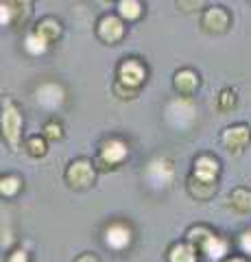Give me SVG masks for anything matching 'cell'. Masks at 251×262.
I'll use <instances>...</instances> for the list:
<instances>
[{
    "label": "cell",
    "instance_id": "1",
    "mask_svg": "<svg viewBox=\"0 0 251 262\" xmlns=\"http://www.w3.org/2000/svg\"><path fill=\"white\" fill-rule=\"evenodd\" d=\"M186 241L192 243L194 247L199 249V253H203V256L208 260H212V262H221V260H225L230 256L232 243L227 238H223L221 234H216L212 227L203 225V223L188 227Z\"/></svg>",
    "mask_w": 251,
    "mask_h": 262
},
{
    "label": "cell",
    "instance_id": "2",
    "mask_svg": "<svg viewBox=\"0 0 251 262\" xmlns=\"http://www.w3.org/2000/svg\"><path fill=\"white\" fill-rule=\"evenodd\" d=\"M129 158V142L120 136H107L99 144L94 164L99 170H114Z\"/></svg>",
    "mask_w": 251,
    "mask_h": 262
},
{
    "label": "cell",
    "instance_id": "3",
    "mask_svg": "<svg viewBox=\"0 0 251 262\" xmlns=\"http://www.w3.org/2000/svg\"><path fill=\"white\" fill-rule=\"evenodd\" d=\"M96 173H99V168H96V164L87 158H77L72 160L66 170H63V179H66V184L72 188V190H90V188L96 184Z\"/></svg>",
    "mask_w": 251,
    "mask_h": 262
},
{
    "label": "cell",
    "instance_id": "4",
    "mask_svg": "<svg viewBox=\"0 0 251 262\" xmlns=\"http://www.w3.org/2000/svg\"><path fill=\"white\" fill-rule=\"evenodd\" d=\"M147 79H149L147 63L138 59V57H125L116 68V83L131 88L135 92H140V88L147 83Z\"/></svg>",
    "mask_w": 251,
    "mask_h": 262
},
{
    "label": "cell",
    "instance_id": "5",
    "mask_svg": "<svg viewBox=\"0 0 251 262\" xmlns=\"http://www.w3.org/2000/svg\"><path fill=\"white\" fill-rule=\"evenodd\" d=\"M22 129H24V116L18 110V105L9 98L3 101V138L9 144V149H18L22 142Z\"/></svg>",
    "mask_w": 251,
    "mask_h": 262
},
{
    "label": "cell",
    "instance_id": "6",
    "mask_svg": "<svg viewBox=\"0 0 251 262\" xmlns=\"http://www.w3.org/2000/svg\"><path fill=\"white\" fill-rule=\"evenodd\" d=\"M133 243V229L125 219L109 221L103 229V245L114 253H123L131 247Z\"/></svg>",
    "mask_w": 251,
    "mask_h": 262
},
{
    "label": "cell",
    "instance_id": "7",
    "mask_svg": "<svg viewBox=\"0 0 251 262\" xmlns=\"http://www.w3.org/2000/svg\"><path fill=\"white\" fill-rule=\"evenodd\" d=\"M96 37L101 39L103 44L116 46L125 39L127 35V22L120 18L118 13H105L96 20Z\"/></svg>",
    "mask_w": 251,
    "mask_h": 262
},
{
    "label": "cell",
    "instance_id": "8",
    "mask_svg": "<svg viewBox=\"0 0 251 262\" xmlns=\"http://www.w3.org/2000/svg\"><path fill=\"white\" fill-rule=\"evenodd\" d=\"M33 13V0H0V24L24 27Z\"/></svg>",
    "mask_w": 251,
    "mask_h": 262
},
{
    "label": "cell",
    "instance_id": "9",
    "mask_svg": "<svg viewBox=\"0 0 251 262\" xmlns=\"http://www.w3.org/2000/svg\"><path fill=\"white\" fill-rule=\"evenodd\" d=\"M232 27V15L230 11L221 5L208 7V9L201 13V29L206 33H212V35H223L227 33Z\"/></svg>",
    "mask_w": 251,
    "mask_h": 262
},
{
    "label": "cell",
    "instance_id": "10",
    "mask_svg": "<svg viewBox=\"0 0 251 262\" xmlns=\"http://www.w3.org/2000/svg\"><path fill=\"white\" fill-rule=\"evenodd\" d=\"M144 177L147 182L155 188H168L175 177V166L168 158H153L147 164V170H144Z\"/></svg>",
    "mask_w": 251,
    "mask_h": 262
},
{
    "label": "cell",
    "instance_id": "11",
    "mask_svg": "<svg viewBox=\"0 0 251 262\" xmlns=\"http://www.w3.org/2000/svg\"><path fill=\"white\" fill-rule=\"evenodd\" d=\"M249 142H251V127L245 125V122L225 127L223 134H221V144L230 153H234V155H238V153L245 151Z\"/></svg>",
    "mask_w": 251,
    "mask_h": 262
},
{
    "label": "cell",
    "instance_id": "12",
    "mask_svg": "<svg viewBox=\"0 0 251 262\" xmlns=\"http://www.w3.org/2000/svg\"><path fill=\"white\" fill-rule=\"evenodd\" d=\"M35 101L39 107L55 112L66 103V90H63L57 81H46V83H42L35 90Z\"/></svg>",
    "mask_w": 251,
    "mask_h": 262
},
{
    "label": "cell",
    "instance_id": "13",
    "mask_svg": "<svg viewBox=\"0 0 251 262\" xmlns=\"http://www.w3.org/2000/svg\"><path fill=\"white\" fill-rule=\"evenodd\" d=\"M190 175L201 179V182L216 184L218 175H221V162H218V158H214V155H210V153H201L192 162V173Z\"/></svg>",
    "mask_w": 251,
    "mask_h": 262
},
{
    "label": "cell",
    "instance_id": "14",
    "mask_svg": "<svg viewBox=\"0 0 251 262\" xmlns=\"http://www.w3.org/2000/svg\"><path fill=\"white\" fill-rule=\"evenodd\" d=\"M199 85H201L199 72L192 68H179L173 75V90L179 94V98H192L197 94Z\"/></svg>",
    "mask_w": 251,
    "mask_h": 262
},
{
    "label": "cell",
    "instance_id": "15",
    "mask_svg": "<svg viewBox=\"0 0 251 262\" xmlns=\"http://www.w3.org/2000/svg\"><path fill=\"white\" fill-rule=\"evenodd\" d=\"M166 262H199V249L188 241H177L168 247Z\"/></svg>",
    "mask_w": 251,
    "mask_h": 262
},
{
    "label": "cell",
    "instance_id": "16",
    "mask_svg": "<svg viewBox=\"0 0 251 262\" xmlns=\"http://www.w3.org/2000/svg\"><path fill=\"white\" fill-rule=\"evenodd\" d=\"M186 190H188V194L194 201H210L216 194V184L201 182V179L190 175L188 179H186Z\"/></svg>",
    "mask_w": 251,
    "mask_h": 262
},
{
    "label": "cell",
    "instance_id": "17",
    "mask_svg": "<svg viewBox=\"0 0 251 262\" xmlns=\"http://www.w3.org/2000/svg\"><path fill=\"white\" fill-rule=\"evenodd\" d=\"M230 201V208L238 214H249L251 212V188H245V186H238L234 188L227 196Z\"/></svg>",
    "mask_w": 251,
    "mask_h": 262
},
{
    "label": "cell",
    "instance_id": "18",
    "mask_svg": "<svg viewBox=\"0 0 251 262\" xmlns=\"http://www.w3.org/2000/svg\"><path fill=\"white\" fill-rule=\"evenodd\" d=\"M116 13L127 24L129 22H138L144 15V5H142V0H118L116 3Z\"/></svg>",
    "mask_w": 251,
    "mask_h": 262
},
{
    "label": "cell",
    "instance_id": "19",
    "mask_svg": "<svg viewBox=\"0 0 251 262\" xmlns=\"http://www.w3.org/2000/svg\"><path fill=\"white\" fill-rule=\"evenodd\" d=\"M33 29H35L42 37H46L51 44H53V42H57V39L61 37V33H63L61 22H59L57 18H53V15H46V18H42Z\"/></svg>",
    "mask_w": 251,
    "mask_h": 262
},
{
    "label": "cell",
    "instance_id": "20",
    "mask_svg": "<svg viewBox=\"0 0 251 262\" xmlns=\"http://www.w3.org/2000/svg\"><path fill=\"white\" fill-rule=\"evenodd\" d=\"M48 46H51V42H48L46 37H42L35 29H31L27 35H24V42H22V48L27 51L31 57H39L44 55L48 51Z\"/></svg>",
    "mask_w": 251,
    "mask_h": 262
},
{
    "label": "cell",
    "instance_id": "21",
    "mask_svg": "<svg viewBox=\"0 0 251 262\" xmlns=\"http://www.w3.org/2000/svg\"><path fill=\"white\" fill-rule=\"evenodd\" d=\"M24 151H27L31 158H46L48 153V140L42 136V134H35V136H29L27 140H24Z\"/></svg>",
    "mask_w": 251,
    "mask_h": 262
},
{
    "label": "cell",
    "instance_id": "22",
    "mask_svg": "<svg viewBox=\"0 0 251 262\" xmlns=\"http://www.w3.org/2000/svg\"><path fill=\"white\" fill-rule=\"evenodd\" d=\"M20 190H22V179L15 173H7L0 177V194H3L5 199H13Z\"/></svg>",
    "mask_w": 251,
    "mask_h": 262
},
{
    "label": "cell",
    "instance_id": "23",
    "mask_svg": "<svg viewBox=\"0 0 251 262\" xmlns=\"http://www.w3.org/2000/svg\"><path fill=\"white\" fill-rule=\"evenodd\" d=\"M236 103H238V96H236V92H234L232 88H223L221 92H218V96H216L218 112H232L234 107H236Z\"/></svg>",
    "mask_w": 251,
    "mask_h": 262
},
{
    "label": "cell",
    "instance_id": "24",
    "mask_svg": "<svg viewBox=\"0 0 251 262\" xmlns=\"http://www.w3.org/2000/svg\"><path fill=\"white\" fill-rule=\"evenodd\" d=\"M42 136L46 138L48 142H57L63 138V125L57 120V118H48L42 127Z\"/></svg>",
    "mask_w": 251,
    "mask_h": 262
},
{
    "label": "cell",
    "instance_id": "25",
    "mask_svg": "<svg viewBox=\"0 0 251 262\" xmlns=\"http://www.w3.org/2000/svg\"><path fill=\"white\" fill-rule=\"evenodd\" d=\"M175 7L181 13H203L208 9V0H175Z\"/></svg>",
    "mask_w": 251,
    "mask_h": 262
},
{
    "label": "cell",
    "instance_id": "26",
    "mask_svg": "<svg viewBox=\"0 0 251 262\" xmlns=\"http://www.w3.org/2000/svg\"><path fill=\"white\" fill-rule=\"evenodd\" d=\"M236 247L242 256H251V229H242L236 238Z\"/></svg>",
    "mask_w": 251,
    "mask_h": 262
},
{
    "label": "cell",
    "instance_id": "27",
    "mask_svg": "<svg viewBox=\"0 0 251 262\" xmlns=\"http://www.w3.org/2000/svg\"><path fill=\"white\" fill-rule=\"evenodd\" d=\"M114 96L123 98V101H129V98H135L138 92H135V90H131V88H125V85H120V83H116V81H114Z\"/></svg>",
    "mask_w": 251,
    "mask_h": 262
},
{
    "label": "cell",
    "instance_id": "28",
    "mask_svg": "<svg viewBox=\"0 0 251 262\" xmlns=\"http://www.w3.org/2000/svg\"><path fill=\"white\" fill-rule=\"evenodd\" d=\"M7 262H31V256H29L27 249L18 247V249H13L9 256H7Z\"/></svg>",
    "mask_w": 251,
    "mask_h": 262
},
{
    "label": "cell",
    "instance_id": "29",
    "mask_svg": "<svg viewBox=\"0 0 251 262\" xmlns=\"http://www.w3.org/2000/svg\"><path fill=\"white\" fill-rule=\"evenodd\" d=\"M75 262H101V260L96 258L94 253H81V256L75 258Z\"/></svg>",
    "mask_w": 251,
    "mask_h": 262
},
{
    "label": "cell",
    "instance_id": "30",
    "mask_svg": "<svg viewBox=\"0 0 251 262\" xmlns=\"http://www.w3.org/2000/svg\"><path fill=\"white\" fill-rule=\"evenodd\" d=\"M221 262H251V260H249V256H240V253H234V256H227V258L221 260Z\"/></svg>",
    "mask_w": 251,
    "mask_h": 262
},
{
    "label": "cell",
    "instance_id": "31",
    "mask_svg": "<svg viewBox=\"0 0 251 262\" xmlns=\"http://www.w3.org/2000/svg\"><path fill=\"white\" fill-rule=\"evenodd\" d=\"M105 3H118V0H105Z\"/></svg>",
    "mask_w": 251,
    "mask_h": 262
},
{
    "label": "cell",
    "instance_id": "32",
    "mask_svg": "<svg viewBox=\"0 0 251 262\" xmlns=\"http://www.w3.org/2000/svg\"><path fill=\"white\" fill-rule=\"evenodd\" d=\"M247 3H251V0H247Z\"/></svg>",
    "mask_w": 251,
    "mask_h": 262
}]
</instances>
